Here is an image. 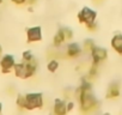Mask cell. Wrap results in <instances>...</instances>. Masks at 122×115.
I'll list each match as a JSON object with an SVG mask.
<instances>
[{
  "label": "cell",
  "instance_id": "1",
  "mask_svg": "<svg viewBox=\"0 0 122 115\" xmlns=\"http://www.w3.org/2000/svg\"><path fill=\"white\" fill-rule=\"evenodd\" d=\"M76 97L78 98L83 111H90L98 105V101L93 96L91 84L87 79H83L81 85L76 91Z\"/></svg>",
  "mask_w": 122,
  "mask_h": 115
},
{
  "label": "cell",
  "instance_id": "2",
  "mask_svg": "<svg viewBox=\"0 0 122 115\" xmlns=\"http://www.w3.org/2000/svg\"><path fill=\"white\" fill-rule=\"evenodd\" d=\"M38 63L37 60L34 59L30 61H22V63H16L15 67H13V72L15 76L19 79H28L30 77H32L36 73Z\"/></svg>",
  "mask_w": 122,
  "mask_h": 115
},
{
  "label": "cell",
  "instance_id": "3",
  "mask_svg": "<svg viewBox=\"0 0 122 115\" xmlns=\"http://www.w3.org/2000/svg\"><path fill=\"white\" fill-rule=\"evenodd\" d=\"M25 96V109L34 110L43 107V95L41 92H29Z\"/></svg>",
  "mask_w": 122,
  "mask_h": 115
},
{
  "label": "cell",
  "instance_id": "4",
  "mask_svg": "<svg viewBox=\"0 0 122 115\" xmlns=\"http://www.w3.org/2000/svg\"><path fill=\"white\" fill-rule=\"evenodd\" d=\"M78 21L81 23V24H85V25H89L91 23H95L96 22V18H97V12L87 6H84L79 13H78Z\"/></svg>",
  "mask_w": 122,
  "mask_h": 115
},
{
  "label": "cell",
  "instance_id": "5",
  "mask_svg": "<svg viewBox=\"0 0 122 115\" xmlns=\"http://www.w3.org/2000/svg\"><path fill=\"white\" fill-rule=\"evenodd\" d=\"M15 65H16V60L12 54H5L0 59V68H1V73L4 74L11 73Z\"/></svg>",
  "mask_w": 122,
  "mask_h": 115
},
{
  "label": "cell",
  "instance_id": "6",
  "mask_svg": "<svg viewBox=\"0 0 122 115\" xmlns=\"http://www.w3.org/2000/svg\"><path fill=\"white\" fill-rule=\"evenodd\" d=\"M90 55L92 58V64L99 65L102 61H104L107 58H108V50L105 48H102V47H97L96 46L90 52Z\"/></svg>",
  "mask_w": 122,
  "mask_h": 115
},
{
  "label": "cell",
  "instance_id": "7",
  "mask_svg": "<svg viewBox=\"0 0 122 115\" xmlns=\"http://www.w3.org/2000/svg\"><path fill=\"white\" fill-rule=\"evenodd\" d=\"M42 41V28L41 26H31L26 29V42L35 43Z\"/></svg>",
  "mask_w": 122,
  "mask_h": 115
},
{
  "label": "cell",
  "instance_id": "8",
  "mask_svg": "<svg viewBox=\"0 0 122 115\" xmlns=\"http://www.w3.org/2000/svg\"><path fill=\"white\" fill-rule=\"evenodd\" d=\"M53 111L56 115H65L67 113V103L60 98H55L54 105H53Z\"/></svg>",
  "mask_w": 122,
  "mask_h": 115
},
{
  "label": "cell",
  "instance_id": "9",
  "mask_svg": "<svg viewBox=\"0 0 122 115\" xmlns=\"http://www.w3.org/2000/svg\"><path fill=\"white\" fill-rule=\"evenodd\" d=\"M81 52H83V48L78 44V43H70L68 46H67V48H66V54H67V56L68 58H77V56H79L80 54H81Z\"/></svg>",
  "mask_w": 122,
  "mask_h": 115
},
{
  "label": "cell",
  "instance_id": "10",
  "mask_svg": "<svg viewBox=\"0 0 122 115\" xmlns=\"http://www.w3.org/2000/svg\"><path fill=\"white\" fill-rule=\"evenodd\" d=\"M111 48L117 53V54H122V35L121 34H116L112 38H111Z\"/></svg>",
  "mask_w": 122,
  "mask_h": 115
},
{
  "label": "cell",
  "instance_id": "11",
  "mask_svg": "<svg viewBox=\"0 0 122 115\" xmlns=\"http://www.w3.org/2000/svg\"><path fill=\"white\" fill-rule=\"evenodd\" d=\"M120 96V85L118 83H111L108 88L107 91V98L112 99V98H117Z\"/></svg>",
  "mask_w": 122,
  "mask_h": 115
},
{
  "label": "cell",
  "instance_id": "12",
  "mask_svg": "<svg viewBox=\"0 0 122 115\" xmlns=\"http://www.w3.org/2000/svg\"><path fill=\"white\" fill-rule=\"evenodd\" d=\"M64 42H66V40H65V36H64L62 29L60 28V29L56 31V34L54 35V38H53V44H54V47H55V48H57V47H60L61 44H62Z\"/></svg>",
  "mask_w": 122,
  "mask_h": 115
},
{
  "label": "cell",
  "instance_id": "13",
  "mask_svg": "<svg viewBox=\"0 0 122 115\" xmlns=\"http://www.w3.org/2000/svg\"><path fill=\"white\" fill-rule=\"evenodd\" d=\"M47 68H48V71H49V72H51V73L56 72V71H57V68H59V61H57V60H55V59L50 60V61L47 64Z\"/></svg>",
  "mask_w": 122,
  "mask_h": 115
},
{
  "label": "cell",
  "instance_id": "14",
  "mask_svg": "<svg viewBox=\"0 0 122 115\" xmlns=\"http://www.w3.org/2000/svg\"><path fill=\"white\" fill-rule=\"evenodd\" d=\"M96 47V44H95V42L92 41V40H90V38H87L86 41H84V44H83V48H84V50L85 52H91L93 48Z\"/></svg>",
  "mask_w": 122,
  "mask_h": 115
},
{
  "label": "cell",
  "instance_id": "15",
  "mask_svg": "<svg viewBox=\"0 0 122 115\" xmlns=\"http://www.w3.org/2000/svg\"><path fill=\"white\" fill-rule=\"evenodd\" d=\"M16 104L20 109H25V96L24 95H18L16 98Z\"/></svg>",
  "mask_w": 122,
  "mask_h": 115
},
{
  "label": "cell",
  "instance_id": "16",
  "mask_svg": "<svg viewBox=\"0 0 122 115\" xmlns=\"http://www.w3.org/2000/svg\"><path fill=\"white\" fill-rule=\"evenodd\" d=\"M61 29H62V32H64V36H65V40L66 41H70V40L73 38V31H72V29H70V28H61Z\"/></svg>",
  "mask_w": 122,
  "mask_h": 115
},
{
  "label": "cell",
  "instance_id": "17",
  "mask_svg": "<svg viewBox=\"0 0 122 115\" xmlns=\"http://www.w3.org/2000/svg\"><path fill=\"white\" fill-rule=\"evenodd\" d=\"M22 58H23V61H30L34 59V54L31 50H25V52H23Z\"/></svg>",
  "mask_w": 122,
  "mask_h": 115
},
{
  "label": "cell",
  "instance_id": "18",
  "mask_svg": "<svg viewBox=\"0 0 122 115\" xmlns=\"http://www.w3.org/2000/svg\"><path fill=\"white\" fill-rule=\"evenodd\" d=\"M86 28H87V30L89 31H95L96 29H97V23L95 22V23H91V24H89V25H85Z\"/></svg>",
  "mask_w": 122,
  "mask_h": 115
},
{
  "label": "cell",
  "instance_id": "19",
  "mask_svg": "<svg viewBox=\"0 0 122 115\" xmlns=\"http://www.w3.org/2000/svg\"><path fill=\"white\" fill-rule=\"evenodd\" d=\"M74 105H76V103H74L73 101H70V102H67V113L72 111V110H73V108H74Z\"/></svg>",
  "mask_w": 122,
  "mask_h": 115
},
{
  "label": "cell",
  "instance_id": "20",
  "mask_svg": "<svg viewBox=\"0 0 122 115\" xmlns=\"http://www.w3.org/2000/svg\"><path fill=\"white\" fill-rule=\"evenodd\" d=\"M11 1H12L13 4H16V5H24L28 0H11Z\"/></svg>",
  "mask_w": 122,
  "mask_h": 115
},
{
  "label": "cell",
  "instance_id": "21",
  "mask_svg": "<svg viewBox=\"0 0 122 115\" xmlns=\"http://www.w3.org/2000/svg\"><path fill=\"white\" fill-rule=\"evenodd\" d=\"M26 3H29V5H34V4L36 3V0H28Z\"/></svg>",
  "mask_w": 122,
  "mask_h": 115
},
{
  "label": "cell",
  "instance_id": "22",
  "mask_svg": "<svg viewBox=\"0 0 122 115\" xmlns=\"http://www.w3.org/2000/svg\"><path fill=\"white\" fill-rule=\"evenodd\" d=\"M1 55H3V46L0 44V58H1Z\"/></svg>",
  "mask_w": 122,
  "mask_h": 115
},
{
  "label": "cell",
  "instance_id": "23",
  "mask_svg": "<svg viewBox=\"0 0 122 115\" xmlns=\"http://www.w3.org/2000/svg\"><path fill=\"white\" fill-rule=\"evenodd\" d=\"M28 11H29V12H34V10H32V7H31V6H30V7H28Z\"/></svg>",
  "mask_w": 122,
  "mask_h": 115
},
{
  "label": "cell",
  "instance_id": "24",
  "mask_svg": "<svg viewBox=\"0 0 122 115\" xmlns=\"http://www.w3.org/2000/svg\"><path fill=\"white\" fill-rule=\"evenodd\" d=\"M1 111H3V103L0 102V113H1Z\"/></svg>",
  "mask_w": 122,
  "mask_h": 115
},
{
  "label": "cell",
  "instance_id": "25",
  "mask_svg": "<svg viewBox=\"0 0 122 115\" xmlns=\"http://www.w3.org/2000/svg\"><path fill=\"white\" fill-rule=\"evenodd\" d=\"M3 4V0H0V5H1Z\"/></svg>",
  "mask_w": 122,
  "mask_h": 115
}]
</instances>
